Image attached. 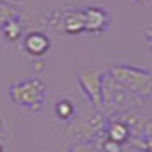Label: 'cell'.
Wrapping results in <instances>:
<instances>
[{"mask_svg":"<svg viewBox=\"0 0 152 152\" xmlns=\"http://www.w3.org/2000/svg\"><path fill=\"white\" fill-rule=\"evenodd\" d=\"M110 74L118 84L132 92L140 101L152 97V72L151 70L132 67V65H113L108 69Z\"/></svg>","mask_w":152,"mask_h":152,"instance_id":"6da1fadb","label":"cell"},{"mask_svg":"<svg viewBox=\"0 0 152 152\" xmlns=\"http://www.w3.org/2000/svg\"><path fill=\"white\" fill-rule=\"evenodd\" d=\"M9 97L24 111L38 113L46 103V84L38 77L12 82L9 86Z\"/></svg>","mask_w":152,"mask_h":152,"instance_id":"7a4b0ae2","label":"cell"},{"mask_svg":"<svg viewBox=\"0 0 152 152\" xmlns=\"http://www.w3.org/2000/svg\"><path fill=\"white\" fill-rule=\"evenodd\" d=\"M138 103H140L138 97L128 92L121 84H118L106 72L103 79V113L106 115V118L125 115L128 110L135 108Z\"/></svg>","mask_w":152,"mask_h":152,"instance_id":"3957f363","label":"cell"},{"mask_svg":"<svg viewBox=\"0 0 152 152\" xmlns=\"http://www.w3.org/2000/svg\"><path fill=\"white\" fill-rule=\"evenodd\" d=\"M106 72L108 69L103 67H86L77 72V84L96 111H103V79Z\"/></svg>","mask_w":152,"mask_h":152,"instance_id":"277c9868","label":"cell"},{"mask_svg":"<svg viewBox=\"0 0 152 152\" xmlns=\"http://www.w3.org/2000/svg\"><path fill=\"white\" fill-rule=\"evenodd\" d=\"M108 123V118L103 111H92L82 118H77L69 125V133L72 137L79 138V142H94V138L103 135L104 126Z\"/></svg>","mask_w":152,"mask_h":152,"instance_id":"5b68a950","label":"cell"},{"mask_svg":"<svg viewBox=\"0 0 152 152\" xmlns=\"http://www.w3.org/2000/svg\"><path fill=\"white\" fill-rule=\"evenodd\" d=\"M50 29L65 33V34H80L86 33L84 9H69V10H53L46 19Z\"/></svg>","mask_w":152,"mask_h":152,"instance_id":"8992f818","label":"cell"},{"mask_svg":"<svg viewBox=\"0 0 152 152\" xmlns=\"http://www.w3.org/2000/svg\"><path fill=\"white\" fill-rule=\"evenodd\" d=\"M84 19H86V33H91V34H101L108 31L111 26L110 12L96 5H89L84 9Z\"/></svg>","mask_w":152,"mask_h":152,"instance_id":"52a82bcc","label":"cell"},{"mask_svg":"<svg viewBox=\"0 0 152 152\" xmlns=\"http://www.w3.org/2000/svg\"><path fill=\"white\" fill-rule=\"evenodd\" d=\"M21 45H22V50L31 58H43L51 48V41L43 31H29V33H26L22 36Z\"/></svg>","mask_w":152,"mask_h":152,"instance_id":"ba28073f","label":"cell"},{"mask_svg":"<svg viewBox=\"0 0 152 152\" xmlns=\"http://www.w3.org/2000/svg\"><path fill=\"white\" fill-rule=\"evenodd\" d=\"M2 36L7 39L9 43H15L22 39L24 36V28H22V22L19 21V17L15 19H10L9 22H5L2 26Z\"/></svg>","mask_w":152,"mask_h":152,"instance_id":"9c48e42d","label":"cell"},{"mask_svg":"<svg viewBox=\"0 0 152 152\" xmlns=\"http://www.w3.org/2000/svg\"><path fill=\"white\" fill-rule=\"evenodd\" d=\"M74 113H75V104H74V101H70L67 97H62L60 101L55 103V116L60 121L69 123L70 120L74 118Z\"/></svg>","mask_w":152,"mask_h":152,"instance_id":"30bf717a","label":"cell"},{"mask_svg":"<svg viewBox=\"0 0 152 152\" xmlns=\"http://www.w3.org/2000/svg\"><path fill=\"white\" fill-rule=\"evenodd\" d=\"M19 7L21 5H14V4H9V2L0 0V26H4L10 19L19 17Z\"/></svg>","mask_w":152,"mask_h":152,"instance_id":"8fae6325","label":"cell"},{"mask_svg":"<svg viewBox=\"0 0 152 152\" xmlns=\"http://www.w3.org/2000/svg\"><path fill=\"white\" fill-rule=\"evenodd\" d=\"M69 152H99L97 142H77Z\"/></svg>","mask_w":152,"mask_h":152,"instance_id":"7c38bea8","label":"cell"},{"mask_svg":"<svg viewBox=\"0 0 152 152\" xmlns=\"http://www.w3.org/2000/svg\"><path fill=\"white\" fill-rule=\"evenodd\" d=\"M144 45L149 51H152V28H147L144 31Z\"/></svg>","mask_w":152,"mask_h":152,"instance_id":"4fadbf2b","label":"cell"},{"mask_svg":"<svg viewBox=\"0 0 152 152\" xmlns=\"http://www.w3.org/2000/svg\"><path fill=\"white\" fill-rule=\"evenodd\" d=\"M145 2H147V0H132V4H133V5H138V7H140V5H145Z\"/></svg>","mask_w":152,"mask_h":152,"instance_id":"5bb4252c","label":"cell"},{"mask_svg":"<svg viewBox=\"0 0 152 152\" xmlns=\"http://www.w3.org/2000/svg\"><path fill=\"white\" fill-rule=\"evenodd\" d=\"M4 2H9V4H14V5H21V0H4Z\"/></svg>","mask_w":152,"mask_h":152,"instance_id":"9a60e30c","label":"cell"},{"mask_svg":"<svg viewBox=\"0 0 152 152\" xmlns=\"http://www.w3.org/2000/svg\"><path fill=\"white\" fill-rule=\"evenodd\" d=\"M0 152H4V145H2V142H0Z\"/></svg>","mask_w":152,"mask_h":152,"instance_id":"2e32d148","label":"cell"}]
</instances>
